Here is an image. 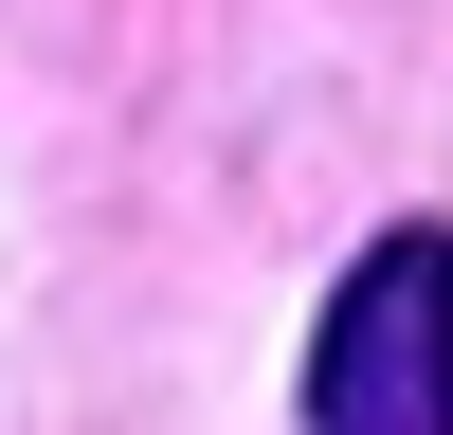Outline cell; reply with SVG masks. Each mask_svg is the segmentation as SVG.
<instances>
[{"instance_id": "1", "label": "cell", "mask_w": 453, "mask_h": 435, "mask_svg": "<svg viewBox=\"0 0 453 435\" xmlns=\"http://www.w3.org/2000/svg\"><path fill=\"white\" fill-rule=\"evenodd\" d=\"M309 435H453V218H381L309 326Z\"/></svg>"}]
</instances>
